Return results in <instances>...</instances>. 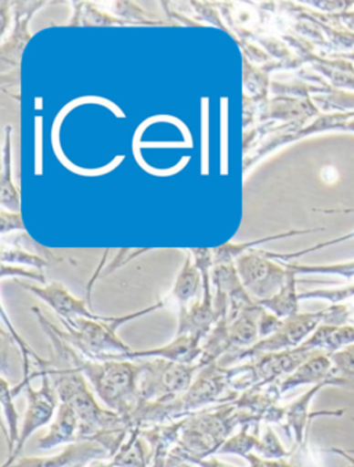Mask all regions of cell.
Wrapping results in <instances>:
<instances>
[{"label":"cell","instance_id":"cell-1","mask_svg":"<svg viewBox=\"0 0 354 467\" xmlns=\"http://www.w3.org/2000/svg\"><path fill=\"white\" fill-rule=\"evenodd\" d=\"M61 357L72 362L75 369L85 373L99 397L112 410L120 413H128L138 397L141 367L130 361L120 359H104L103 362L80 361L75 351L67 348L66 342H61Z\"/></svg>","mask_w":354,"mask_h":467},{"label":"cell","instance_id":"cell-2","mask_svg":"<svg viewBox=\"0 0 354 467\" xmlns=\"http://www.w3.org/2000/svg\"><path fill=\"white\" fill-rule=\"evenodd\" d=\"M160 307H162V302L129 316L103 317L100 319H61L68 331V335L63 334V337H66L69 343L77 346L85 356L92 358L103 359L109 356L130 353L131 348L120 339L117 329L120 325L146 316Z\"/></svg>","mask_w":354,"mask_h":467},{"label":"cell","instance_id":"cell-3","mask_svg":"<svg viewBox=\"0 0 354 467\" xmlns=\"http://www.w3.org/2000/svg\"><path fill=\"white\" fill-rule=\"evenodd\" d=\"M329 310L318 311V313L297 314L284 319L283 327L272 337L260 339L252 348L245 350L229 353L222 362L243 361L249 357H260L265 354L281 353V351L294 350L299 348L303 342L315 334L320 325L328 321Z\"/></svg>","mask_w":354,"mask_h":467},{"label":"cell","instance_id":"cell-4","mask_svg":"<svg viewBox=\"0 0 354 467\" xmlns=\"http://www.w3.org/2000/svg\"><path fill=\"white\" fill-rule=\"evenodd\" d=\"M42 377V385L37 390L26 386V400H28V408H26V416H24L23 429L20 431V439H18L17 447L9 455L4 467L12 466L13 462L20 455L21 450L26 445V440L31 437L34 431L42 426L47 425L50 419L55 415L56 405H57V390H56L55 383L50 380V375L47 370L40 373H35Z\"/></svg>","mask_w":354,"mask_h":467},{"label":"cell","instance_id":"cell-5","mask_svg":"<svg viewBox=\"0 0 354 467\" xmlns=\"http://www.w3.org/2000/svg\"><path fill=\"white\" fill-rule=\"evenodd\" d=\"M203 365L174 364L169 361L149 362L144 370L141 393L147 399L165 400L173 394L186 390L194 377L195 370Z\"/></svg>","mask_w":354,"mask_h":467},{"label":"cell","instance_id":"cell-6","mask_svg":"<svg viewBox=\"0 0 354 467\" xmlns=\"http://www.w3.org/2000/svg\"><path fill=\"white\" fill-rule=\"evenodd\" d=\"M237 265L244 285L256 295L257 302L275 296L288 278L289 270L273 265L265 252L243 254L238 257Z\"/></svg>","mask_w":354,"mask_h":467},{"label":"cell","instance_id":"cell-7","mask_svg":"<svg viewBox=\"0 0 354 467\" xmlns=\"http://www.w3.org/2000/svg\"><path fill=\"white\" fill-rule=\"evenodd\" d=\"M201 337L194 335H177L168 345L161 346L150 350H139L126 354H118V356H109L100 359H120V361H130V359L139 358H160L163 361L174 362V364L193 365L195 359L203 356V346H201Z\"/></svg>","mask_w":354,"mask_h":467},{"label":"cell","instance_id":"cell-8","mask_svg":"<svg viewBox=\"0 0 354 467\" xmlns=\"http://www.w3.org/2000/svg\"><path fill=\"white\" fill-rule=\"evenodd\" d=\"M32 294L39 296L43 302H47L56 313L60 316L61 319L88 318L100 319L101 316H96L92 311L86 307L85 302L75 299L69 292L64 288L61 284H52V285L45 286V288H37V286L24 285Z\"/></svg>","mask_w":354,"mask_h":467},{"label":"cell","instance_id":"cell-9","mask_svg":"<svg viewBox=\"0 0 354 467\" xmlns=\"http://www.w3.org/2000/svg\"><path fill=\"white\" fill-rule=\"evenodd\" d=\"M332 369H334V365H332L328 354L318 351L286 377V379L278 388V391L280 394H284L299 388V386L320 385L331 377Z\"/></svg>","mask_w":354,"mask_h":467},{"label":"cell","instance_id":"cell-10","mask_svg":"<svg viewBox=\"0 0 354 467\" xmlns=\"http://www.w3.org/2000/svg\"><path fill=\"white\" fill-rule=\"evenodd\" d=\"M262 311L257 305L249 306L238 314L237 318L229 322V337L230 345H232L230 353L245 350L256 343L257 337H259L257 321H259Z\"/></svg>","mask_w":354,"mask_h":467},{"label":"cell","instance_id":"cell-11","mask_svg":"<svg viewBox=\"0 0 354 467\" xmlns=\"http://www.w3.org/2000/svg\"><path fill=\"white\" fill-rule=\"evenodd\" d=\"M78 428H79V418H78L74 408L68 402L61 401L57 416H56V422L50 428L49 434L37 441V448L50 450L56 445L72 441Z\"/></svg>","mask_w":354,"mask_h":467},{"label":"cell","instance_id":"cell-12","mask_svg":"<svg viewBox=\"0 0 354 467\" xmlns=\"http://www.w3.org/2000/svg\"><path fill=\"white\" fill-rule=\"evenodd\" d=\"M100 447L92 442H82V444L71 445L60 455L53 458H26L21 459L17 464L9 467H66L78 461H88L90 458L101 455Z\"/></svg>","mask_w":354,"mask_h":467},{"label":"cell","instance_id":"cell-13","mask_svg":"<svg viewBox=\"0 0 354 467\" xmlns=\"http://www.w3.org/2000/svg\"><path fill=\"white\" fill-rule=\"evenodd\" d=\"M289 270V268H288ZM295 273L289 270L288 278H286V284L283 288L275 295V296L269 297V299L260 300L257 305L260 307L269 310L270 313L277 316L278 318L286 319L289 317L297 316V303H299V295L297 294V288H295Z\"/></svg>","mask_w":354,"mask_h":467},{"label":"cell","instance_id":"cell-14","mask_svg":"<svg viewBox=\"0 0 354 467\" xmlns=\"http://www.w3.org/2000/svg\"><path fill=\"white\" fill-rule=\"evenodd\" d=\"M0 400L4 405L5 418H6L7 426H9V436H7V442H9V452L12 455L13 451L17 447L18 439H20V431H18V413L15 407V399L24 388L31 385V379H24L18 383L17 386H10L5 377L2 378L0 382Z\"/></svg>","mask_w":354,"mask_h":467},{"label":"cell","instance_id":"cell-15","mask_svg":"<svg viewBox=\"0 0 354 467\" xmlns=\"http://www.w3.org/2000/svg\"><path fill=\"white\" fill-rule=\"evenodd\" d=\"M198 285H200V275L197 268L192 265L190 259H187L183 270L177 276L176 285H174L173 295L177 302L181 303V313L186 310V303L197 294Z\"/></svg>","mask_w":354,"mask_h":467},{"label":"cell","instance_id":"cell-16","mask_svg":"<svg viewBox=\"0 0 354 467\" xmlns=\"http://www.w3.org/2000/svg\"><path fill=\"white\" fill-rule=\"evenodd\" d=\"M328 356L334 365L332 375L343 378L354 385V343Z\"/></svg>","mask_w":354,"mask_h":467},{"label":"cell","instance_id":"cell-17","mask_svg":"<svg viewBox=\"0 0 354 467\" xmlns=\"http://www.w3.org/2000/svg\"><path fill=\"white\" fill-rule=\"evenodd\" d=\"M2 262H4V265L9 262L20 263V265H32L35 268H42L43 265H47V262L42 257L36 256V254H26V252L23 251H4Z\"/></svg>","mask_w":354,"mask_h":467},{"label":"cell","instance_id":"cell-18","mask_svg":"<svg viewBox=\"0 0 354 467\" xmlns=\"http://www.w3.org/2000/svg\"><path fill=\"white\" fill-rule=\"evenodd\" d=\"M283 324L284 319L278 318L275 314L262 311V314H260L259 317V321H257L259 337H262V339L272 337L273 334H276V332L283 327Z\"/></svg>","mask_w":354,"mask_h":467},{"label":"cell","instance_id":"cell-19","mask_svg":"<svg viewBox=\"0 0 354 467\" xmlns=\"http://www.w3.org/2000/svg\"><path fill=\"white\" fill-rule=\"evenodd\" d=\"M9 274L13 276H26V278L36 279L39 283H45V275H43V274L35 273V271L20 270V268L7 267L6 265H4L2 276L5 278V276L9 275Z\"/></svg>","mask_w":354,"mask_h":467},{"label":"cell","instance_id":"cell-20","mask_svg":"<svg viewBox=\"0 0 354 467\" xmlns=\"http://www.w3.org/2000/svg\"><path fill=\"white\" fill-rule=\"evenodd\" d=\"M12 230H24L23 220L18 214L2 213V233L6 234Z\"/></svg>","mask_w":354,"mask_h":467},{"label":"cell","instance_id":"cell-21","mask_svg":"<svg viewBox=\"0 0 354 467\" xmlns=\"http://www.w3.org/2000/svg\"><path fill=\"white\" fill-rule=\"evenodd\" d=\"M328 451L329 452L337 453V455L342 456L343 459H346V461L350 463L346 467H354V458L348 452V451L340 450V448H331V450Z\"/></svg>","mask_w":354,"mask_h":467},{"label":"cell","instance_id":"cell-22","mask_svg":"<svg viewBox=\"0 0 354 467\" xmlns=\"http://www.w3.org/2000/svg\"><path fill=\"white\" fill-rule=\"evenodd\" d=\"M354 422V418H353ZM348 452L350 453V455H354V450H348Z\"/></svg>","mask_w":354,"mask_h":467}]
</instances>
